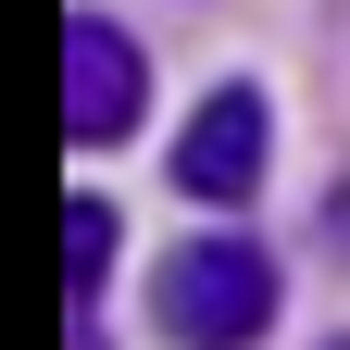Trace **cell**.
I'll return each instance as SVG.
<instances>
[{
	"instance_id": "1",
	"label": "cell",
	"mask_w": 350,
	"mask_h": 350,
	"mask_svg": "<svg viewBox=\"0 0 350 350\" xmlns=\"http://www.w3.org/2000/svg\"><path fill=\"white\" fill-rule=\"evenodd\" d=\"M150 313H163L175 350H250L262 325H275V262H262L250 238H188L163 262Z\"/></svg>"
},
{
	"instance_id": "2",
	"label": "cell",
	"mask_w": 350,
	"mask_h": 350,
	"mask_svg": "<svg viewBox=\"0 0 350 350\" xmlns=\"http://www.w3.org/2000/svg\"><path fill=\"white\" fill-rule=\"evenodd\" d=\"M138 113H150V63H138V38H125L113 13H75L63 25V138H138Z\"/></svg>"
},
{
	"instance_id": "3",
	"label": "cell",
	"mask_w": 350,
	"mask_h": 350,
	"mask_svg": "<svg viewBox=\"0 0 350 350\" xmlns=\"http://www.w3.org/2000/svg\"><path fill=\"white\" fill-rule=\"evenodd\" d=\"M262 138H275L262 88H213V100L188 113V138H175V188L188 200H250L262 188Z\"/></svg>"
},
{
	"instance_id": "4",
	"label": "cell",
	"mask_w": 350,
	"mask_h": 350,
	"mask_svg": "<svg viewBox=\"0 0 350 350\" xmlns=\"http://www.w3.org/2000/svg\"><path fill=\"white\" fill-rule=\"evenodd\" d=\"M113 238H125V226H113V200H75V213H63V275H75V300H100Z\"/></svg>"
},
{
	"instance_id": "5",
	"label": "cell",
	"mask_w": 350,
	"mask_h": 350,
	"mask_svg": "<svg viewBox=\"0 0 350 350\" xmlns=\"http://www.w3.org/2000/svg\"><path fill=\"white\" fill-rule=\"evenodd\" d=\"M325 350H350V338H325Z\"/></svg>"
}]
</instances>
